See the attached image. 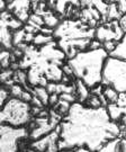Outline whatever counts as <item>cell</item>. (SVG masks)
<instances>
[{
  "label": "cell",
  "instance_id": "d4e9b609",
  "mask_svg": "<svg viewBox=\"0 0 126 152\" xmlns=\"http://www.w3.org/2000/svg\"><path fill=\"white\" fill-rule=\"evenodd\" d=\"M23 90L22 86H19V85H12L10 88V94L14 96V97H17V98H20L23 95Z\"/></svg>",
  "mask_w": 126,
  "mask_h": 152
},
{
  "label": "cell",
  "instance_id": "52a82bcc",
  "mask_svg": "<svg viewBox=\"0 0 126 152\" xmlns=\"http://www.w3.org/2000/svg\"><path fill=\"white\" fill-rule=\"evenodd\" d=\"M124 36V32L119 25V20H107L99 24L95 29V38L104 44L109 41L119 42Z\"/></svg>",
  "mask_w": 126,
  "mask_h": 152
},
{
  "label": "cell",
  "instance_id": "ba28073f",
  "mask_svg": "<svg viewBox=\"0 0 126 152\" xmlns=\"http://www.w3.org/2000/svg\"><path fill=\"white\" fill-rule=\"evenodd\" d=\"M36 127H34L31 133V139L36 141L41 137H43L44 135L51 133L52 131H54L59 124H60V116L56 113H51V115L47 114H42L41 116H39L36 121Z\"/></svg>",
  "mask_w": 126,
  "mask_h": 152
},
{
  "label": "cell",
  "instance_id": "1f68e13d",
  "mask_svg": "<svg viewBox=\"0 0 126 152\" xmlns=\"http://www.w3.org/2000/svg\"><path fill=\"white\" fill-rule=\"evenodd\" d=\"M33 2V5L35 4H41V2H47V0H31Z\"/></svg>",
  "mask_w": 126,
  "mask_h": 152
},
{
  "label": "cell",
  "instance_id": "2e32d148",
  "mask_svg": "<svg viewBox=\"0 0 126 152\" xmlns=\"http://www.w3.org/2000/svg\"><path fill=\"white\" fill-rule=\"evenodd\" d=\"M58 16H59V15H56L52 9H49V10L46 11L43 16H42L44 19V23H45V26L47 28H51V29L58 27V25L60 24V19H59Z\"/></svg>",
  "mask_w": 126,
  "mask_h": 152
},
{
  "label": "cell",
  "instance_id": "9c48e42d",
  "mask_svg": "<svg viewBox=\"0 0 126 152\" xmlns=\"http://www.w3.org/2000/svg\"><path fill=\"white\" fill-rule=\"evenodd\" d=\"M59 140H60V126H58L54 131L44 135L43 137L34 141L32 143V148L35 151L39 152H58L60 150Z\"/></svg>",
  "mask_w": 126,
  "mask_h": 152
},
{
  "label": "cell",
  "instance_id": "603a6c76",
  "mask_svg": "<svg viewBox=\"0 0 126 152\" xmlns=\"http://www.w3.org/2000/svg\"><path fill=\"white\" fill-rule=\"evenodd\" d=\"M0 62L2 69H9V65L11 62V54L8 50H2L0 55Z\"/></svg>",
  "mask_w": 126,
  "mask_h": 152
},
{
  "label": "cell",
  "instance_id": "d6a6232c",
  "mask_svg": "<svg viewBox=\"0 0 126 152\" xmlns=\"http://www.w3.org/2000/svg\"><path fill=\"white\" fill-rule=\"evenodd\" d=\"M58 152H76V151H73L72 149H64V150H59Z\"/></svg>",
  "mask_w": 126,
  "mask_h": 152
},
{
  "label": "cell",
  "instance_id": "f1b7e54d",
  "mask_svg": "<svg viewBox=\"0 0 126 152\" xmlns=\"http://www.w3.org/2000/svg\"><path fill=\"white\" fill-rule=\"evenodd\" d=\"M116 4L118 6V8H119V10H121L122 14H123V15L126 14V0H117Z\"/></svg>",
  "mask_w": 126,
  "mask_h": 152
},
{
  "label": "cell",
  "instance_id": "9a60e30c",
  "mask_svg": "<svg viewBox=\"0 0 126 152\" xmlns=\"http://www.w3.org/2000/svg\"><path fill=\"white\" fill-rule=\"evenodd\" d=\"M109 56L126 61V34H124V36L122 37V39L117 43L115 50L110 53Z\"/></svg>",
  "mask_w": 126,
  "mask_h": 152
},
{
  "label": "cell",
  "instance_id": "6da1fadb",
  "mask_svg": "<svg viewBox=\"0 0 126 152\" xmlns=\"http://www.w3.org/2000/svg\"><path fill=\"white\" fill-rule=\"evenodd\" d=\"M59 126L60 150L84 147L95 152L122 133L106 106L93 108L81 103L72 104Z\"/></svg>",
  "mask_w": 126,
  "mask_h": 152
},
{
  "label": "cell",
  "instance_id": "4fadbf2b",
  "mask_svg": "<svg viewBox=\"0 0 126 152\" xmlns=\"http://www.w3.org/2000/svg\"><path fill=\"white\" fill-rule=\"evenodd\" d=\"M0 41L2 49L10 51L14 48V32L6 24L0 22Z\"/></svg>",
  "mask_w": 126,
  "mask_h": 152
},
{
  "label": "cell",
  "instance_id": "30bf717a",
  "mask_svg": "<svg viewBox=\"0 0 126 152\" xmlns=\"http://www.w3.org/2000/svg\"><path fill=\"white\" fill-rule=\"evenodd\" d=\"M7 10L11 12L22 23H27L33 11V2L31 0H10Z\"/></svg>",
  "mask_w": 126,
  "mask_h": 152
},
{
  "label": "cell",
  "instance_id": "e575fe53",
  "mask_svg": "<svg viewBox=\"0 0 126 152\" xmlns=\"http://www.w3.org/2000/svg\"><path fill=\"white\" fill-rule=\"evenodd\" d=\"M7 1H8V2H9V1H10V0H7Z\"/></svg>",
  "mask_w": 126,
  "mask_h": 152
},
{
  "label": "cell",
  "instance_id": "836d02e7",
  "mask_svg": "<svg viewBox=\"0 0 126 152\" xmlns=\"http://www.w3.org/2000/svg\"><path fill=\"white\" fill-rule=\"evenodd\" d=\"M107 1H108V2H116L117 0H107Z\"/></svg>",
  "mask_w": 126,
  "mask_h": 152
},
{
  "label": "cell",
  "instance_id": "4316f807",
  "mask_svg": "<svg viewBox=\"0 0 126 152\" xmlns=\"http://www.w3.org/2000/svg\"><path fill=\"white\" fill-rule=\"evenodd\" d=\"M17 77H18V82L23 83L24 86H26V80H27V73H25L23 70H19L17 72ZM27 88V86H26Z\"/></svg>",
  "mask_w": 126,
  "mask_h": 152
},
{
  "label": "cell",
  "instance_id": "277c9868",
  "mask_svg": "<svg viewBox=\"0 0 126 152\" xmlns=\"http://www.w3.org/2000/svg\"><path fill=\"white\" fill-rule=\"evenodd\" d=\"M32 118V107L28 102L20 98H9L0 112L1 124H8L16 127H23Z\"/></svg>",
  "mask_w": 126,
  "mask_h": 152
},
{
  "label": "cell",
  "instance_id": "7a4b0ae2",
  "mask_svg": "<svg viewBox=\"0 0 126 152\" xmlns=\"http://www.w3.org/2000/svg\"><path fill=\"white\" fill-rule=\"evenodd\" d=\"M95 29L82 20L66 19L54 28L53 37L58 39V45L68 59L90 48L95 38Z\"/></svg>",
  "mask_w": 126,
  "mask_h": 152
},
{
  "label": "cell",
  "instance_id": "8992f818",
  "mask_svg": "<svg viewBox=\"0 0 126 152\" xmlns=\"http://www.w3.org/2000/svg\"><path fill=\"white\" fill-rule=\"evenodd\" d=\"M25 127H16L8 124L0 125V152H18V142L26 137Z\"/></svg>",
  "mask_w": 126,
  "mask_h": 152
},
{
  "label": "cell",
  "instance_id": "7c38bea8",
  "mask_svg": "<svg viewBox=\"0 0 126 152\" xmlns=\"http://www.w3.org/2000/svg\"><path fill=\"white\" fill-rule=\"evenodd\" d=\"M106 107H107L110 118L114 122L121 120L124 115H126V92L119 94L118 100L116 103L107 104Z\"/></svg>",
  "mask_w": 126,
  "mask_h": 152
},
{
  "label": "cell",
  "instance_id": "7402d4cb",
  "mask_svg": "<svg viewBox=\"0 0 126 152\" xmlns=\"http://www.w3.org/2000/svg\"><path fill=\"white\" fill-rule=\"evenodd\" d=\"M53 39H54L53 35H47V34H44V33L39 32L37 35H35L33 42L37 46H43L45 44H49L50 42H52Z\"/></svg>",
  "mask_w": 126,
  "mask_h": 152
},
{
  "label": "cell",
  "instance_id": "484cf974",
  "mask_svg": "<svg viewBox=\"0 0 126 152\" xmlns=\"http://www.w3.org/2000/svg\"><path fill=\"white\" fill-rule=\"evenodd\" d=\"M9 91L8 90H6L5 87L1 88V90H0V105L1 106H4L6 104V102L9 99Z\"/></svg>",
  "mask_w": 126,
  "mask_h": 152
},
{
  "label": "cell",
  "instance_id": "4dcf8cb0",
  "mask_svg": "<svg viewBox=\"0 0 126 152\" xmlns=\"http://www.w3.org/2000/svg\"><path fill=\"white\" fill-rule=\"evenodd\" d=\"M76 152H92V151H91V150H89L88 148L82 147V148H78L77 151H76Z\"/></svg>",
  "mask_w": 126,
  "mask_h": 152
},
{
  "label": "cell",
  "instance_id": "5bb4252c",
  "mask_svg": "<svg viewBox=\"0 0 126 152\" xmlns=\"http://www.w3.org/2000/svg\"><path fill=\"white\" fill-rule=\"evenodd\" d=\"M0 22L6 24L8 27L10 28L11 31H18V29H20V28L23 27V25H24V23H22L19 19H17L16 17L14 16L11 12H9L8 10L1 12Z\"/></svg>",
  "mask_w": 126,
  "mask_h": 152
},
{
  "label": "cell",
  "instance_id": "d6986e66",
  "mask_svg": "<svg viewBox=\"0 0 126 152\" xmlns=\"http://www.w3.org/2000/svg\"><path fill=\"white\" fill-rule=\"evenodd\" d=\"M50 94L46 87H42V86H36L34 87V96L39 98V100L43 103V105L49 104L50 102Z\"/></svg>",
  "mask_w": 126,
  "mask_h": 152
},
{
  "label": "cell",
  "instance_id": "44dd1931",
  "mask_svg": "<svg viewBox=\"0 0 126 152\" xmlns=\"http://www.w3.org/2000/svg\"><path fill=\"white\" fill-rule=\"evenodd\" d=\"M76 89H77V92L81 102H84V100H87L88 98L90 97L88 87L79 79H77V82H76Z\"/></svg>",
  "mask_w": 126,
  "mask_h": 152
},
{
  "label": "cell",
  "instance_id": "ac0fdd59",
  "mask_svg": "<svg viewBox=\"0 0 126 152\" xmlns=\"http://www.w3.org/2000/svg\"><path fill=\"white\" fill-rule=\"evenodd\" d=\"M103 96H104L106 103L113 104L118 100L119 92L116 91L115 89L111 87H104V89H103Z\"/></svg>",
  "mask_w": 126,
  "mask_h": 152
},
{
  "label": "cell",
  "instance_id": "83f0119b",
  "mask_svg": "<svg viewBox=\"0 0 126 152\" xmlns=\"http://www.w3.org/2000/svg\"><path fill=\"white\" fill-rule=\"evenodd\" d=\"M12 77V71L9 69H2V73H1V80L2 82H6L8 79H10Z\"/></svg>",
  "mask_w": 126,
  "mask_h": 152
},
{
  "label": "cell",
  "instance_id": "e0dca14e",
  "mask_svg": "<svg viewBox=\"0 0 126 152\" xmlns=\"http://www.w3.org/2000/svg\"><path fill=\"white\" fill-rule=\"evenodd\" d=\"M119 142H121L119 137L114 139L111 141H108L107 143H105L99 150L95 152H121L119 151Z\"/></svg>",
  "mask_w": 126,
  "mask_h": 152
},
{
  "label": "cell",
  "instance_id": "f546056e",
  "mask_svg": "<svg viewBox=\"0 0 126 152\" xmlns=\"http://www.w3.org/2000/svg\"><path fill=\"white\" fill-rule=\"evenodd\" d=\"M119 151L126 152V139H121V142H119Z\"/></svg>",
  "mask_w": 126,
  "mask_h": 152
},
{
  "label": "cell",
  "instance_id": "ffe728a7",
  "mask_svg": "<svg viewBox=\"0 0 126 152\" xmlns=\"http://www.w3.org/2000/svg\"><path fill=\"white\" fill-rule=\"evenodd\" d=\"M123 16V14L121 12L116 2H110L109 8H108V12H107V18H106V22L107 20H119V18Z\"/></svg>",
  "mask_w": 126,
  "mask_h": 152
},
{
  "label": "cell",
  "instance_id": "8fae6325",
  "mask_svg": "<svg viewBox=\"0 0 126 152\" xmlns=\"http://www.w3.org/2000/svg\"><path fill=\"white\" fill-rule=\"evenodd\" d=\"M47 5L56 15L66 16L71 8L79 7L81 4L80 0H47Z\"/></svg>",
  "mask_w": 126,
  "mask_h": 152
},
{
  "label": "cell",
  "instance_id": "3957f363",
  "mask_svg": "<svg viewBox=\"0 0 126 152\" xmlns=\"http://www.w3.org/2000/svg\"><path fill=\"white\" fill-rule=\"evenodd\" d=\"M108 56L109 54L104 48L88 49L68 59L66 63L70 65L77 79L81 80L88 88H95L101 85L103 71Z\"/></svg>",
  "mask_w": 126,
  "mask_h": 152
},
{
  "label": "cell",
  "instance_id": "cb8c5ba5",
  "mask_svg": "<svg viewBox=\"0 0 126 152\" xmlns=\"http://www.w3.org/2000/svg\"><path fill=\"white\" fill-rule=\"evenodd\" d=\"M26 34L27 32L25 31V29H18V31H15L14 32V46H19L20 43L23 42H25V38H26Z\"/></svg>",
  "mask_w": 126,
  "mask_h": 152
},
{
  "label": "cell",
  "instance_id": "5b68a950",
  "mask_svg": "<svg viewBox=\"0 0 126 152\" xmlns=\"http://www.w3.org/2000/svg\"><path fill=\"white\" fill-rule=\"evenodd\" d=\"M101 85L114 88L119 94L126 92V61L108 56L103 71Z\"/></svg>",
  "mask_w": 126,
  "mask_h": 152
}]
</instances>
